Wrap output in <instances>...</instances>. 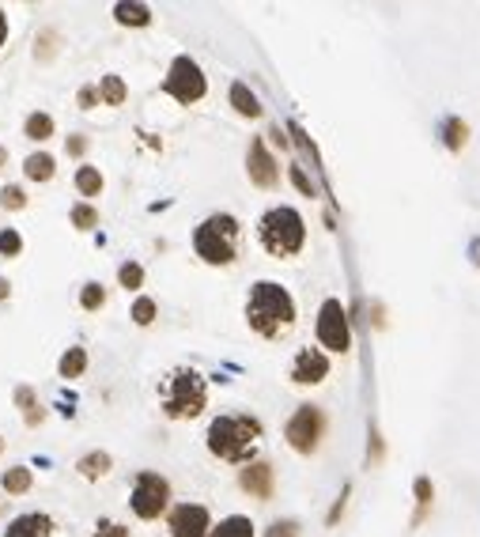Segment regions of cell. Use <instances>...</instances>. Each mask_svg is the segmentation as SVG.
I'll list each match as a JSON object with an SVG mask.
<instances>
[{
	"label": "cell",
	"instance_id": "277c9868",
	"mask_svg": "<svg viewBox=\"0 0 480 537\" xmlns=\"http://www.w3.org/2000/svg\"><path fill=\"white\" fill-rule=\"evenodd\" d=\"M238 243H243V223H238L231 212H212V216L197 223V231H193V253L205 265H235Z\"/></svg>",
	"mask_w": 480,
	"mask_h": 537
},
{
	"label": "cell",
	"instance_id": "8fae6325",
	"mask_svg": "<svg viewBox=\"0 0 480 537\" xmlns=\"http://www.w3.org/2000/svg\"><path fill=\"white\" fill-rule=\"evenodd\" d=\"M166 530H171V537H208L212 515L205 503H178L166 515Z\"/></svg>",
	"mask_w": 480,
	"mask_h": 537
},
{
	"label": "cell",
	"instance_id": "d4e9b609",
	"mask_svg": "<svg viewBox=\"0 0 480 537\" xmlns=\"http://www.w3.org/2000/svg\"><path fill=\"white\" fill-rule=\"evenodd\" d=\"M83 371H88V348L73 345V348H68L65 356L58 360V375H61V378H80Z\"/></svg>",
	"mask_w": 480,
	"mask_h": 537
},
{
	"label": "cell",
	"instance_id": "8992f818",
	"mask_svg": "<svg viewBox=\"0 0 480 537\" xmlns=\"http://www.w3.org/2000/svg\"><path fill=\"white\" fill-rule=\"evenodd\" d=\"M129 507H133V515L144 518V522H155L159 515H166V507H171V480L155 470H140L133 477Z\"/></svg>",
	"mask_w": 480,
	"mask_h": 537
},
{
	"label": "cell",
	"instance_id": "60d3db41",
	"mask_svg": "<svg viewBox=\"0 0 480 537\" xmlns=\"http://www.w3.org/2000/svg\"><path fill=\"white\" fill-rule=\"evenodd\" d=\"M269 136H273V144H276V148H291V140L284 136V129H280V125H273Z\"/></svg>",
	"mask_w": 480,
	"mask_h": 537
},
{
	"label": "cell",
	"instance_id": "44dd1931",
	"mask_svg": "<svg viewBox=\"0 0 480 537\" xmlns=\"http://www.w3.org/2000/svg\"><path fill=\"white\" fill-rule=\"evenodd\" d=\"M114 19L121 27H148L151 23V8L136 4V0H121V4H114Z\"/></svg>",
	"mask_w": 480,
	"mask_h": 537
},
{
	"label": "cell",
	"instance_id": "83f0119b",
	"mask_svg": "<svg viewBox=\"0 0 480 537\" xmlns=\"http://www.w3.org/2000/svg\"><path fill=\"white\" fill-rule=\"evenodd\" d=\"M413 492H416V515H413V526H416V522H423V515H428V507H431V500H435L431 477H416V480H413Z\"/></svg>",
	"mask_w": 480,
	"mask_h": 537
},
{
	"label": "cell",
	"instance_id": "7bdbcfd3",
	"mask_svg": "<svg viewBox=\"0 0 480 537\" xmlns=\"http://www.w3.org/2000/svg\"><path fill=\"white\" fill-rule=\"evenodd\" d=\"M469 261H473V265L480 268V235H476L473 243H469Z\"/></svg>",
	"mask_w": 480,
	"mask_h": 537
},
{
	"label": "cell",
	"instance_id": "603a6c76",
	"mask_svg": "<svg viewBox=\"0 0 480 537\" xmlns=\"http://www.w3.org/2000/svg\"><path fill=\"white\" fill-rule=\"evenodd\" d=\"M76 190H80L83 197H103V190H106L103 171H98V167H91V163H80V167H76Z\"/></svg>",
	"mask_w": 480,
	"mask_h": 537
},
{
	"label": "cell",
	"instance_id": "52a82bcc",
	"mask_svg": "<svg viewBox=\"0 0 480 537\" xmlns=\"http://www.w3.org/2000/svg\"><path fill=\"white\" fill-rule=\"evenodd\" d=\"M163 95H171L174 103H182V106H193V103H201V98L208 95V80H205L201 65H197L190 53H178V58L171 61L166 80H163Z\"/></svg>",
	"mask_w": 480,
	"mask_h": 537
},
{
	"label": "cell",
	"instance_id": "f1b7e54d",
	"mask_svg": "<svg viewBox=\"0 0 480 537\" xmlns=\"http://www.w3.org/2000/svg\"><path fill=\"white\" fill-rule=\"evenodd\" d=\"M68 216H73V228H76V231H95V228H98V208L88 205V201H76Z\"/></svg>",
	"mask_w": 480,
	"mask_h": 537
},
{
	"label": "cell",
	"instance_id": "9a60e30c",
	"mask_svg": "<svg viewBox=\"0 0 480 537\" xmlns=\"http://www.w3.org/2000/svg\"><path fill=\"white\" fill-rule=\"evenodd\" d=\"M228 98H231V106H235V114H238V118H261V98L250 91V83L235 80V83H231V91H228Z\"/></svg>",
	"mask_w": 480,
	"mask_h": 537
},
{
	"label": "cell",
	"instance_id": "6da1fadb",
	"mask_svg": "<svg viewBox=\"0 0 480 537\" xmlns=\"http://www.w3.org/2000/svg\"><path fill=\"white\" fill-rule=\"evenodd\" d=\"M295 318H299V310H295V300L284 284H276V280H258V284L250 288L246 326L258 337L280 341V337H288L295 330Z\"/></svg>",
	"mask_w": 480,
	"mask_h": 537
},
{
	"label": "cell",
	"instance_id": "74e56055",
	"mask_svg": "<svg viewBox=\"0 0 480 537\" xmlns=\"http://www.w3.org/2000/svg\"><path fill=\"white\" fill-rule=\"evenodd\" d=\"M91 537H129V526H121V522H110V518H103L95 526V533Z\"/></svg>",
	"mask_w": 480,
	"mask_h": 537
},
{
	"label": "cell",
	"instance_id": "ba28073f",
	"mask_svg": "<svg viewBox=\"0 0 480 537\" xmlns=\"http://www.w3.org/2000/svg\"><path fill=\"white\" fill-rule=\"evenodd\" d=\"M314 337L321 352H337V356H345L352 348V326H348V310L341 300H329L318 307V322H314Z\"/></svg>",
	"mask_w": 480,
	"mask_h": 537
},
{
	"label": "cell",
	"instance_id": "bcb514c9",
	"mask_svg": "<svg viewBox=\"0 0 480 537\" xmlns=\"http://www.w3.org/2000/svg\"><path fill=\"white\" fill-rule=\"evenodd\" d=\"M4 167H8V148L0 144V171H4Z\"/></svg>",
	"mask_w": 480,
	"mask_h": 537
},
{
	"label": "cell",
	"instance_id": "e575fe53",
	"mask_svg": "<svg viewBox=\"0 0 480 537\" xmlns=\"http://www.w3.org/2000/svg\"><path fill=\"white\" fill-rule=\"evenodd\" d=\"M265 537H299V522L295 518H276L269 530H265Z\"/></svg>",
	"mask_w": 480,
	"mask_h": 537
},
{
	"label": "cell",
	"instance_id": "f546056e",
	"mask_svg": "<svg viewBox=\"0 0 480 537\" xmlns=\"http://www.w3.org/2000/svg\"><path fill=\"white\" fill-rule=\"evenodd\" d=\"M80 307L91 310V315H95V310H103L106 307V288L98 284V280H88V284L80 288Z\"/></svg>",
	"mask_w": 480,
	"mask_h": 537
},
{
	"label": "cell",
	"instance_id": "ac0fdd59",
	"mask_svg": "<svg viewBox=\"0 0 480 537\" xmlns=\"http://www.w3.org/2000/svg\"><path fill=\"white\" fill-rule=\"evenodd\" d=\"M16 405H19V413H23V424L27 428H38L42 420H46V409L38 405V398H35V390L31 386H16Z\"/></svg>",
	"mask_w": 480,
	"mask_h": 537
},
{
	"label": "cell",
	"instance_id": "1f68e13d",
	"mask_svg": "<svg viewBox=\"0 0 480 537\" xmlns=\"http://www.w3.org/2000/svg\"><path fill=\"white\" fill-rule=\"evenodd\" d=\"M23 235L16 228H0V258H19Z\"/></svg>",
	"mask_w": 480,
	"mask_h": 537
},
{
	"label": "cell",
	"instance_id": "4fadbf2b",
	"mask_svg": "<svg viewBox=\"0 0 480 537\" xmlns=\"http://www.w3.org/2000/svg\"><path fill=\"white\" fill-rule=\"evenodd\" d=\"M238 488L250 492L253 500H261V503H269L273 500V492H276V470L269 462H250L238 470Z\"/></svg>",
	"mask_w": 480,
	"mask_h": 537
},
{
	"label": "cell",
	"instance_id": "d6986e66",
	"mask_svg": "<svg viewBox=\"0 0 480 537\" xmlns=\"http://www.w3.org/2000/svg\"><path fill=\"white\" fill-rule=\"evenodd\" d=\"M0 488H4L8 496H27V492L35 488V473L27 470V465H12V470H4V477H0Z\"/></svg>",
	"mask_w": 480,
	"mask_h": 537
},
{
	"label": "cell",
	"instance_id": "d6a6232c",
	"mask_svg": "<svg viewBox=\"0 0 480 537\" xmlns=\"http://www.w3.org/2000/svg\"><path fill=\"white\" fill-rule=\"evenodd\" d=\"M288 178H291V186L299 190L303 197H318V186H314V178H310V175L303 171L299 163H291V167H288Z\"/></svg>",
	"mask_w": 480,
	"mask_h": 537
},
{
	"label": "cell",
	"instance_id": "836d02e7",
	"mask_svg": "<svg viewBox=\"0 0 480 537\" xmlns=\"http://www.w3.org/2000/svg\"><path fill=\"white\" fill-rule=\"evenodd\" d=\"M0 208H8V212L27 208V190L23 186H4L0 190Z\"/></svg>",
	"mask_w": 480,
	"mask_h": 537
},
{
	"label": "cell",
	"instance_id": "4316f807",
	"mask_svg": "<svg viewBox=\"0 0 480 537\" xmlns=\"http://www.w3.org/2000/svg\"><path fill=\"white\" fill-rule=\"evenodd\" d=\"M129 318L136 322L140 330H144V326H151V322L159 318V303H155L151 295H136V300H133V310H129Z\"/></svg>",
	"mask_w": 480,
	"mask_h": 537
},
{
	"label": "cell",
	"instance_id": "d590c367",
	"mask_svg": "<svg viewBox=\"0 0 480 537\" xmlns=\"http://www.w3.org/2000/svg\"><path fill=\"white\" fill-rule=\"evenodd\" d=\"M53 42H58V35H53V31H46V35L35 42V58H38V61H53V53H58V46H53Z\"/></svg>",
	"mask_w": 480,
	"mask_h": 537
},
{
	"label": "cell",
	"instance_id": "f35d334b",
	"mask_svg": "<svg viewBox=\"0 0 480 537\" xmlns=\"http://www.w3.org/2000/svg\"><path fill=\"white\" fill-rule=\"evenodd\" d=\"M76 103H80V110H91L98 103V88H95V83H83L80 95H76Z\"/></svg>",
	"mask_w": 480,
	"mask_h": 537
},
{
	"label": "cell",
	"instance_id": "8d00e7d4",
	"mask_svg": "<svg viewBox=\"0 0 480 537\" xmlns=\"http://www.w3.org/2000/svg\"><path fill=\"white\" fill-rule=\"evenodd\" d=\"M348 496H352V485H345L341 488V496L333 500V507H329V515H326V526H337L341 522V515H345V507H348Z\"/></svg>",
	"mask_w": 480,
	"mask_h": 537
},
{
	"label": "cell",
	"instance_id": "5bb4252c",
	"mask_svg": "<svg viewBox=\"0 0 480 537\" xmlns=\"http://www.w3.org/2000/svg\"><path fill=\"white\" fill-rule=\"evenodd\" d=\"M4 537H53V518L42 515V511H27V515L8 522Z\"/></svg>",
	"mask_w": 480,
	"mask_h": 537
},
{
	"label": "cell",
	"instance_id": "30bf717a",
	"mask_svg": "<svg viewBox=\"0 0 480 537\" xmlns=\"http://www.w3.org/2000/svg\"><path fill=\"white\" fill-rule=\"evenodd\" d=\"M246 175L258 190H276L280 186V163L276 155L265 144V136H250V148H246Z\"/></svg>",
	"mask_w": 480,
	"mask_h": 537
},
{
	"label": "cell",
	"instance_id": "7c38bea8",
	"mask_svg": "<svg viewBox=\"0 0 480 537\" xmlns=\"http://www.w3.org/2000/svg\"><path fill=\"white\" fill-rule=\"evenodd\" d=\"M329 378V352L321 348H299L291 360V383L295 386H318Z\"/></svg>",
	"mask_w": 480,
	"mask_h": 537
},
{
	"label": "cell",
	"instance_id": "e0dca14e",
	"mask_svg": "<svg viewBox=\"0 0 480 537\" xmlns=\"http://www.w3.org/2000/svg\"><path fill=\"white\" fill-rule=\"evenodd\" d=\"M76 470L83 480H98V477H106L110 470H114V458L106 455V450H88L80 462H76Z\"/></svg>",
	"mask_w": 480,
	"mask_h": 537
},
{
	"label": "cell",
	"instance_id": "ffe728a7",
	"mask_svg": "<svg viewBox=\"0 0 480 537\" xmlns=\"http://www.w3.org/2000/svg\"><path fill=\"white\" fill-rule=\"evenodd\" d=\"M53 118L46 114V110H35V114H27V121H23V136L27 140H35V144H46V140L53 136Z\"/></svg>",
	"mask_w": 480,
	"mask_h": 537
},
{
	"label": "cell",
	"instance_id": "9c48e42d",
	"mask_svg": "<svg viewBox=\"0 0 480 537\" xmlns=\"http://www.w3.org/2000/svg\"><path fill=\"white\" fill-rule=\"evenodd\" d=\"M326 435V413L318 405H299L284 424V440L295 455H314Z\"/></svg>",
	"mask_w": 480,
	"mask_h": 537
},
{
	"label": "cell",
	"instance_id": "484cf974",
	"mask_svg": "<svg viewBox=\"0 0 480 537\" xmlns=\"http://www.w3.org/2000/svg\"><path fill=\"white\" fill-rule=\"evenodd\" d=\"M208 537H253V522L246 515H228L212 526Z\"/></svg>",
	"mask_w": 480,
	"mask_h": 537
},
{
	"label": "cell",
	"instance_id": "7dc6e473",
	"mask_svg": "<svg viewBox=\"0 0 480 537\" xmlns=\"http://www.w3.org/2000/svg\"><path fill=\"white\" fill-rule=\"evenodd\" d=\"M0 450H4V440H0Z\"/></svg>",
	"mask_w": 480,
	"mask_h": 537
},
{
	"label": "cell",
	"instance_id": "f6af8a7d",
	"mask_svg": "<svg viewBox=\"0 0 480 537\" xmlns=\"http://www.w3.org/2000/svg\"><path fill=\"white\" fill-rule=\"evenodd\" d=\"M8 295H12V284H8L4 276H0V300H8Z\"/></svg>",
	"mask_w": 480,
	"mask_h": 537
},
{
	"label": "cell",
	"instance_id": "ee69618b",
	"mask_svg": "<svg viewBox=\"0 0 480 537\" xmlns=\"http://www.w3.org/2000/svg\"><path fill=\"white\" fill-rule=\"evenodd\" d=\"M8 42V16H4V8H0V46Z\"/></svg>",
	"mask_w": 480,
	"mask_h": 537
},
{
	"label": "cell",
	"instance_id": "cb8c5ba5",
	"mask_svg": "<svg viewBox=\"0 0 480 537\" xmlns=\"http://www.w3.org/2000/svg\"><path fill=\"white\" fill-rule=\"evenodd\" d=\"M439 133H443V144H446V152H461L465 144H469V125H465L461 118H443Z\"/></svg>",
	"mask_w": 480,
	"mask_h": 537
},
{
	"label": "cell",
	"instance_id": "5b68a950",
	"mask_svg": "<svg viewBox=\"0 0 480 537\" xmlns=\"http://www.w3.org/2000/svg\"><path fill=\"white\" fill-rule=\"evenodd\" d=\"M258 238L273 258H295L306 246V220L299 216V208L276 205L258 220Z\"/></svg>",
	"mask_w": 480,
	"mask_h": 537
},
{
	"label": "cell",
	"instance_id": "7a4b0ae2",
	"mask_svg": "<svg viewBox=\"0 0 480 537\" xmlns=\"http://www.w3.org/2000/svg\"><path fill=\"white\" fill-rule=\"evenodd\" d=\"M261 420L250 413H223L208 424V455L220 462H235V465H250L258 462V440H261Z\"/></svg>",
	"mask_w": 480,
	"mask_h": 537
},
{
	"label": "cell",
	"instance_id": "3957f363",
	"mask_svg": "<svg viewBox=\"0 0 480 537\" xmlns=\"http://www.w3.org/2000/svg\"><path fill=\"white\" fill-rule=\"evenodd\" d=\"M208 405V378L197 367H174L159 378V409L166 420H193Z\"/></svg>",
	"mask_w": 480,
	"mask_h": 537
},
{
	"label": "cell",
	"instance_id": "2e32d148",
	"mask_svg": "<svg viewBox=\"0 0 480 537\" xmlns=\"http://www.w3.org/2000/svg\"><path fill=\"white\" fill-rule=\"evenodd\" d=\"M23 175L42 186V182H50L53 175H58V160H53L50 152H31V155L23 160Z\"/></svg>",
	"mask_w": 480,
	"mask_h": 537
},
{
	"label": "cell",
	"instance_id": "4dcf8cb0",
	"mask_svg": "<svg viewBox=\"0 0 480 537\" xmlns=\"http://www.w3.org/2000/svg\"><path fill=\"white\" fill-rule=\"evenodd\" d=\"M118 284L125 292H140V288H144V265H140V261H125L118 268Z\"/></svg>",
	"mask_w": 480,
	"mask_h": 537
},
{
	"label": "cell",
	"instance_id": "7402d4cb",
	"mask_svg": "<svg viewBox=\"0 0 480 537\" xmlns=\"http://www.w3.org/2000/svg\"><path fill=\"white\" fill-rule=\"evenodd\" d=\"M98 98H103L106 106H125V98H129V88H125V80L118 73H106L98 80Z\"/></svg>",
	"mask_w": 480,
	"mask_h": 537
},
{
	"label": "cell",
	"instance_id": "ab89813d",
	"mask_svg": "<svg viewBox=\"0 0 480 537\" xmlns=\"http://www.w3.org/2000/svg\"><path fill=\"white\" fill-rule=\"evenodd\" d=\"M65 152H68V155H76V160H80V155H83V152H88V136H80V133H73V136H68V140H65Z\"/></svg>",
	"mask_w": 480,
	"mask_h": 537
},
{
	"label": "cell",
	"instance_id": "b9f144b4",
	"mask_svg": "<svg viewBox=\"0 0 480 537\" xmlns=\"http://www.w3.org/2000/svg\"><path fill=\"white\" fill-rule=\"evenodd\" d=\"M371 458L378 462V458H383V440H378V432L371 428Z\"/></svg>",
	"mask_w": 480,
	"mask_h": 537
}]
</instances>
